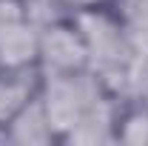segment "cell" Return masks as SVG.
<instances>
[{"label": "cell", "mask_w": 148, "mask_h": 146, "mask_svg": "<svg viewBox=\"0 0 148 146\" xmlns=\"http://www.w3.org/2000/svg\"><path fill=\"white\" fill-rule=\"evenodd\" d=\"M37 69H40V74L88 69L86 43H83V35H80L77 23L71 20V15L43 23V29H40V52H37Z\"/></svg>", "instance_id": "1"}, {"label": "cell", "mask_w": 148, "mask_h": 146, "mask_svg": "<svg viewBox=\"0 0 148 146\" xmlns=\"http://www.w3.org/2000/svg\"><path fill=\"white\" fill-rule=\"evenodd\" d=\"M40 83L43 74L37 66H17V69L0 66V126L3 129L40 92Z\"/></svg>", "instance_id": "2"}, {"label": "cell", "mask_w": 148, "mask_h": 146, "mask_svg": "<svg viewBox=\"0 0 148 146\" xmlns=\"http://www.w3.org/2000/svg\"><path fill=\"white\" fill-rule=\"evenodd\" d=\"M6 140H14V143H49V140H60L54 126L49 123V115L43 109L40 92L6 123Z\"/></svg>", "instance_id": "3"}, {"label": "cell", "mask_w": 148, "mask_h": 146, "mask_svg": "<svg viewBox=\"0 0 148 146\" xmlns=\"http://www.w3.org/2000/svg\"><path fill=\"white\" fill-rule=\"evenodd\" d=\"M117 143H148V103L123 100L117 117Z\"/></svg>", "instance_id": "4"}, {"label": "cell", "mask_w": 148, "mask_h": 146, "mask_svg": "<svg viewBox=\"0 0 148 146\" xmlns=\"http://www.w3.org/2000/svg\"><path fill=\"white\" fill-rule=\"evenodd\" d=\"M60 9L66 15H77V12H88V9H100V6H111L114 0H57Z\"/></svg>", "instance_id": "5"}]
</instances>
